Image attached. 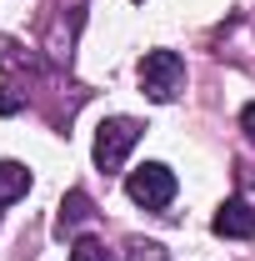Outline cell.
<instances>
[{"label": "cell", "instance_id": "1", "mask_svg": "<svg viewBox=\"0 0 255 261\" xmlns=\"http://www.w3.org/2000/svg\"><path fill=\"white\" fill-rule=\"evenodd\" d=\"M125 196L135 201V206H145V211H165L170 201H175V171L160 161H145L135 166L125 176Z\"/></svg>", "mask_w": 255, "mask_h": 261}, {"label": "cell", "instance_id": "10", "mask_svg": "<svg viewBox=\"0 0 255 261\" xmlns=\"http://www.w3.org/2000/svg\"><path fill=\"white\" fill-rule=\"evenodd\" d=\"M240 126H245V136H250V141H255V100H250V106H245V111H240Z\"/></svg>", "mask_w": 255, "mask_h": 261}, {"label": "cell", "instance_id": "8", "mask_svg": "<svg viewBox=\"0 0 255 261\" xmlns=\"http://www.w3.org/2000/svg\"><path fill=\"white\" fill-rule=\"evenodd\" d=\"M130 256L135 261H165V251H160L155 241H130Z\"/></svg>", "mask_w": 255, "mask_h": 261}, {"label": "cell", "instance_id": "9", "mask_svg": "<svg viewBox=\"0 0 255 261\" xmlns=\"http://www.w3.org/2000/svg\"><path fill=\"white\" fill-rule=\"evenodd\" d=\"M15 111H20V96L10 86H0V116H15Z\"/></svg>", "mask_w": 255, "mask_h": 261}, {"label": "cell", "instance_id": "6", "mask_svg": "<svg viewBox=\"0 0 255 261\" xmlns=\"http://www.w3.org/2000/svg\"><path fill=\"white\" fill-rule=\"evenodd\" d=\"M25 191H30V171H25L20 161H0V206L20 201Z\"/></svg>", "mask_w": 255, "mask_h": 261}, {"label": "cell", "instance_id": "3", "mask_svg": "<svg viewBox=\"0 0 255 261\" xmlns=\"http://www.w3.org/2000/svg\"><path fill=\"white\" fill-rule=\"evenodd\" d=\"M180 86H185V61L175 50H145V61H140V91L150 100H175Z\"/></svg>", "mask_w": 255, "mask_h": 261}, {"label": "cell", "instance_id": "5", "mask_svg": "<svg viewBox=\"0 0 255 261\" xmlns=\"http://www.w3.org/2000/svg\"><path fill=\"white\" fill-rule=\"evenodd\" d=\"M80 221H90V196H85V191H70L60 201V216H55V236H75Z\"/></svg>", "mask_w": 255, "mask_h": 261}, {"label": "cell", "instance_id": "4", "mask_svg": "<svg viewBox=\"0 0 255 261\" xmlns=\"http://www.w3.org/2000/svg\"><path fill=\"white\" fill-rule=\"evenodd\" d=\"M210 226H215V236L250 241V236H255V211H250V201H240V196H235V201H225L220 211H215V221H210Z\"/></svg>", "mask_w": 255, "mask_h": 261}, {"label": "cell", "instance_id": "7", "mask_svg": "<svg viewBox=\"0 0 255 261\" xmlns=\"http://www.w3.org/2000/svg\"><path fill=\"white\" fill-rule=\"evenodd\" d=\"M70 261H120L105 241H95V236H80L75 246H70Z\"/></svg>", "mask_w": 255, "mask_h": 261}, {"label": "cell", "instance_id": "2", "mask_svg": "<svg viewBox=\"0 0 255 261\" xmlns=\"http://www.w3.org/2000/svg\"><path fill=\"white\" fill-rule=\"evenodd\" d=\"M140 121H130V116H110V121H100L95 130V166L100 171H120L125 156L135 151V141H140Z\"/></svg>", "mask_w": 255, "mask_h": 261}]
</instances>
